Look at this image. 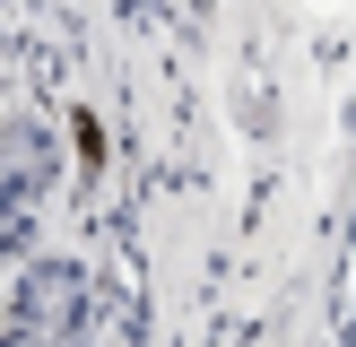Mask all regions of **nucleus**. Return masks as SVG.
<instances>
[{
	"label": "nucleus",
	"mask_w": 356,
	"mask_h": 347,
	"mask_svg": "<svg viewBox=\"0 0 356 347\" xmlns=\"http://www.w3.org/2000/svg\"><path fill=\"white\" fill-rule=\"evenodd\" d=\"M87 339V287L70 260H35L26 287H17L9 304V330H0V347H79Z\"/></svg>",
	"instance_id": "nucleus-1"
},
{
	"label": "nucleus",
	"mask_w": 356,
	"mask_h": 347,
	"mask_svg": "<svg viewBox=\"0 0 356 347\" xmlns=\"http://www.w3.org/2000/svg\"><path fill=\"white\" fill-rule=\"evenodd\" d=\"M52 183V139L35 121H9L0 130V208H35Z\"/></svg>",
	"instance_id": "nucleus-2"
}]
</instances>
